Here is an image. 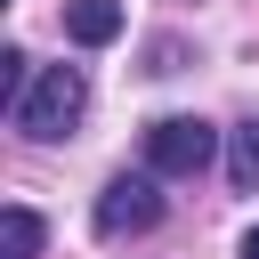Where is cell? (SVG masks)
I'll return each mask as SVG.
<instances>
[{
  "instance_id": "obj_4",
  "label": "cell",
  "mask_w": 259,
  "mask_h": 259,
  "mask_svg": "<svg viewBox=\"0 0 259 259\" xmlns=\"http://www.w3.org/2000/svg\"><path fill=\"white\" fill-rule=\"evenodd\" d=\"M65 32H73L81 49H105V40L121 32V0H65Z\"/></svg>"
},
{
  "instance_id": "obj_3",
  "label": "cell",
  "mask_w": 259,
  "mask_h": 259,
  "mask_svg": "<svg viewBox=\"0 0 259 259\" xmlns=\"http://www.w3.org/2000/svg\"><path fill=\"white\" fill-rule=\"evenodd\" d=\"M162 219V194H154V178H113L105 194H97V235L105 243H121V235H146Z\"/></svg>"
},
{
  "instance_id": "obj_7",
  "label": "cell",
  "mask_w": 259,
  "mask_h": 259,
  "mask_svg": "<svg viewBox=\"0 0 259 259\" xmlns=\"http://www.w3.org/2000/svg\"><path fill=\"white\" fill-rule=\"evenodd\" d=\"M243 259H259V227H251V235H243Z\"/></svg>"
},
{
  "instance_id": "obj_2",
  "label": "cell",
  "mask_w": 259,
  "mask_h": 259,
  "mask_svg": "<svg viewBox=\"0 0 259 259\" xmlns=\"http://www.w3.org/2000/svg\"><path fill=\"white\" fill-rule=\"evenodd\" d=\"M210 154H219V130L194 121V113H162V121L146 130V162H154L162 178H194Z\"/></svg>"
},
{
  "instance_id": "obj_6",
  "label": "cell",
  "mask_w": 259,
  "mask_h": 259,
  "mask_svg": "<svg viewBox=\"0 0 259 259\" xmlns=\"http://www.w3.org/2000/svg\"><path fill=\"white\" fill-rule=\"evenodd\" d=\"M8 259H40V219L24 202H8Z\"/></svg>"
},
{
  "instance_id": "obj_5",
  "label": "cell",
  "mask_w": 259,
  "mask_h": 259,
  "mask_svg": "<svg viewBox=\"0 0 259 259\" xmlns=\"http://www.w3.org/2000/svg\"><path fill=\"white\" fill-rule=\"evenodd\" d=\"M227 178H235V194H259V121L227 130Z\"/></svg>"
},
{
  "instance_id": "obj_1",
  "label": "cell",
  "mask_w": 259,
  "mask_h": 259,
  "mask_svg": "<svg viewBox=\"0 0 259 259\" xmlns=\"http://www.w3.org/2000/svg\"><path fill=\"white\" fill-rule=\"evenodd\" d=\"M81 113H89V73H81V65H40L32 89L8 105V121H16L24 138H40V146H49V138H73Z\"/></svg>"
}]
</instances>
